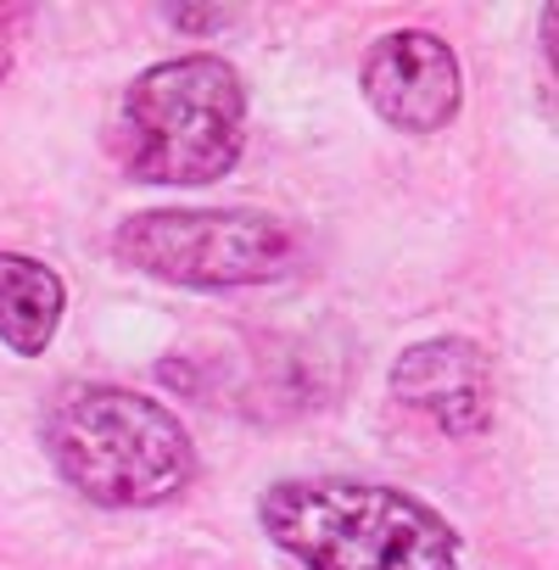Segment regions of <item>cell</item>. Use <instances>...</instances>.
I'll use <instances>...</instances> for the list:
<instances>
[{
    "label": "cell",
    "mask_w": 559,
    "mask_h": 570,
    "mask_svg": "<svg viewBox=\"0 0 559 570\" xmlns=\"http://www.w3.org/2000/svg\"><path fill=\"white\" fill-rule=\"evenodd\" d=\"M364 101L403 135H437L459 112V57L425 29H398L364 57Z\"/></svg>",
    "instance_id": "5b68a950"
},
{
    "label": "cell",
    "mask_w": 559,
    "mask_h": 570,
    "mask_svg": "<svg viewBox=\"0 0 559 570\" xmlns=\"http://www.w3.org/2000/svg\"><path fill=\"white\" fill-rule=\"evenodd\" d=\"M12 68V29H7V12H0V79Z\"/></svg>",
    "instance_id": "9c48e42d"
},
{
    "label": "cell",
    "mask_w": 559,
    "mask_h": 570,
    "mask_svg": "<svg viewBox=\"0 0 559 570\" xmlns=\"http://www.w3.org/2000/svg\"><path fill=\"white\" fill-rule=\"evenodd\" d=\"M174 23H185V29H218L229 12H168Z\"/></svg>",
    "instance_id": "ba28073f"
},
{
    "label": "cell",
    "mask_w": 559,
    "mask_h": 570,
    "mask_svg": "<svg viewBox=\"0 0 559 570\" xmlns=\"http://www.w3.org/2000/svg\"><path fill=\"white\" fill-rule=\"evenodd\" d=\"M392 397L431 414L448 436H481L492 425V364L464 336L414 342L392 364Z\"/></svg>",
    "instance_id": "8992f818"
},
{
    "label": "cell",
    "mask_w": 559,
    "mask_h": 570,
    "mask_svg": "<svg viewBox=\"0 0 559 570\" xmlns=\"http://www.w3.org/2000/svg\"><path fill=\"white\" fill-rule=\"evenodd\" d=\"M257 520L303 570H459L453 525L375 481H274Z\"/></svg>",
    "instance_id": "6da1fadb"
},
{
    "label": "cell",
    "mask_w": 559,
    "mask_h": 570,
    "mask_svg": "<svg viewBox=\"0 0 559 570\" xmlns=\"http://www.w3.org/2000/svg\"><path fill=\"white\" fill-rule=\"evenodd\" d=\"M112 252L168 285L190 292H229V285H263L297 268V235L274 213L252 207H157L135 213L118 235Z\"/></svg>",
    "instance_id": "277c9868"
},
{
    "label": "cell",
    "mask_w": 559,
    "mask_h": 570,
    "mask_svg": "<svg viewBox=\"0 0 559 570\" xmlns=\"http://www.w3.org/2000/svg\"><path fill=\"white\" fill-rule=\"evenodd\" d=\"M46 453L57 475L101 509L168 503L190 470V431L146 392L68 386L46 409Z\"/></svg>",
    "instance_id": "7a4b0ae2"
},
{
    "label": "cell",
    "mask_w": 559,
    "mask_h": 570,
    "mask_svg": "<svg viewBox=\"0 0 559 570\" xmlns=\"http://www.w3.org/2000/svg\"><path fill=\"white\" fill-rule=\"evenodd\" d=\"M62 279L23 257V252H0V342H7L18 358H35L51 347L57 325H62Z\"/></svg>",
    "instance_id": "52a82bcc"
},
{
    "label": "cell",
    "mask_w": 559,
    "mask_h": 570,
    "mask_svg": "<svg viewBox=\"0 0 559 570\" xmlns=\"http://www.w3.org/2000/svg\"><path fill=\"white\" fill-rule=\"evenodd\" d=\"M246 146V90L224 57L146 68L118 112V151L140 185H213Z\"/></svg>",
    "instance_id": "3957f363"
}]
</instances>
